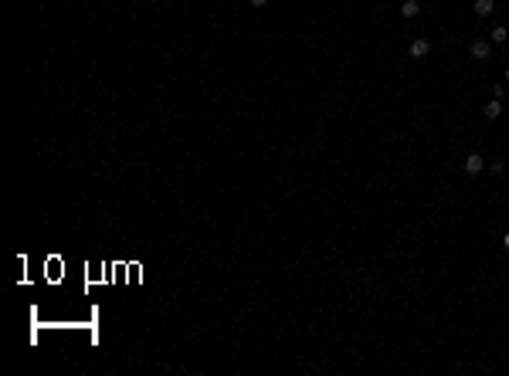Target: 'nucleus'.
I'll list each match as a JSON object with an SVG mask.
<instances>
[{
    "mask_svg": "<svg viewBox=\"0 0 509 376\" xmlns=\"http://www.w3.org/2000/svg\"><path fill=\"white\" fill-rule=\"evenodd\" d=\"M407 55H411L414 61L428 58V55H431V41H428V38H414V41H411V51H407Z\"/></svg>",
    "mask_w": 509,
    "mask_h": 376,
    "instance_id": "obj_1",
    "label": "nucleus"
},
{
    "mask_svg": "<svg viewBox=\"0 0 509 376\" xmlns=\"http://www.w3.org/2000/svg\"><path fill=\"white\" fill-rule=\"evenodd\" d=\"M468 55H472V61H489V55H492V48H489V41H472V48H468Z\"/></svg>",
    "mask_w": 509,
    "mask_h": 376,
    "instance_id": "obj_2",
    "label": "nucleus"
},
{
    "mask_svg": "<svg viewBox=\"0 0 509 376\" xmlns=\"http://www.w3.org/2000/svg\"><path fill=\"white\" fill-rule=\"evenodd\" d=\"M462 166H465V173H472V176H475V173H482V166H486V163H482V156H479V152H468Z\"/></svg>",
    "mask_w": 509,
    "mask_h": 376,
    "instance_id": "obj_3",
    "label": "nucleus"
},
{
    "mask_svg": "<svg viewBox=\"0 0 509 376\" xmlns=\"http://www.w3.org/2000/svg\"><path fill=\"white\" fill-rule=\"evenodd\" d=\"M482 115H486V119H499V115H503V98H492V102L482 109Z\"/></svg>",
    "mask_w": 509,
    "mask_h": 376,
    "instance_id": "obj_4",
    "label": "nucleus"
},
{
    "mask_svg": "<svg viewBox=\"0 0 509 376\" xmlns=\"http://www.w3.org/2000/svg\"><path fill=\"white\" fill-rule=\"evenodd\" d=\"M472 10H475L479 17H489V14L496 10V3H492V0H475V3H472Z\"/></svg>",
    "mask_w": 509,
    "mask_h": 376,
    "instance_id": "obj_5",
    "label": "nucleus"
},
{
    "mask_svg": "<svg viewBox=\"0 0 509 376\" xmlns=\"http://www.w3.org/2000/svg\"><path fill=\"white\" fill-rule=\"evenodd\" d=\"M401 14H404L407 20H411V17H418V14H421V7H418V0H404V3H401Z\"/></svg>",
    "mask_w": 509,
    "mask_h": 376,
    "instance_id": "obj_6",
    "label": "nucleus"
},
{
    "mask_svg": "<svg viewBox=\"0 0 509 376\" xmlns=\"http://www.w3.org/2000/svg\"><path fill=\"white\" fill-rule=\"evenodd\" d=\"M506 38H509V31H506V27H492V41H496V44H503Z\"/></svg>",
    "mask_w": 509,
    "mask_h": 376,
    "instance_id": "obj_7",
    "label": "nucleus"
},
{
    "mask_svg": "<svg viewBox=\"0 0 509 376\" xmlns=\"http://www.w3.org/2000/svg\"><path fill=\"white\" fill-rule=\"evenodd\" d=\"M503 169H506V163H503V159H492V163H489V173H492V176H499Z\"/></svg>",
    "mask_w": 509,
    "mask_h": 376,
    "instance_id": "obj_8",
    "label": "nucleus"
},
{
    "mask_svg": "<svg viewBox=\"0 0 509 376\" xmlns=\"http://www.w3.org/2000/svg\"><path fill=\"white\" fill-rule=\"evenodd\" d=\"M492 95L496 98H506V85H492Z\"/></svg>",
    "mask_w": 509,
    "mask_h": 376,
    "instance_id": "obj_9",
    "label": "nucleus"
},
{
    "mask_svg": "<svg viewBox=\"0 0 509 376\" xmlns=\"http://www.w3.org/2000/svg\"><path fill=\"white\" fill-rule=\"evenodd\" d=\"M248 3H251V7H265L268 0H248Z\"/></svg>",
    "mask_w": 509,
    "mask_h": 376,
    "instance_id": "obj_10",
    "label": "nucleus"
},
{
    "mask_svg": "<svg viewBox=\"0 0 509 376\" xmlns=\"http://www.w3.org/2000/svg\"><path fill=\"white\" fill-rule=\"evenodd\" d=\"M503 247H506V251H509V230H506V237H503Z\"/></svg>",
    "mask_w": 509,
    "mask_h": 376,
    "instance_id": "obj_11",
    "label": "nucleus"
},
{
    "mask_svg": "<svg viewBox=\"0 0 509 376\" xmlns=\"http://www.w3.org/2000/svg\"><path fill=\"white\" fill-rule=\"evenodd\" d=\"M506 81H509V68H506Z\"/></svg>",
    "mask_w": 509,
    "mask_h": 376,
    "instance_id": "obj_12",
    "label": "nucleus"
}]
</instances>
